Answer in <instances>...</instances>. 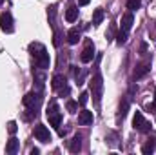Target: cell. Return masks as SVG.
<instances>
[{
    "instance_id": "obj_1",
    "label": "cell",
    "mask_w": 156,
    "mask_h": 155,
    "mask_svg": "<svg viewBox=\"0 0 156 155\" xmlns=\"http://www.w3.org/2000/svg\"><path fill=\"white\" fill-rule=\"evenodd\" d=\"M29 51H31V55L35 57V62H37V66H38L40 70H47V68H49L51 60H49V53H47V49H45L44 44H40V42H31V44H29Z\"/></svg>"
},
{
    "instance_id": "obj_2",
    "label": "cell",
    "mask_w": 156,
    "mask_h": 155,
    "mask_svg": "<svg viewBox=\"0 0 156 155\" xmlns=\"http://www.w3.org/2000/svg\"><path fill=\"white\" fill-rule=\"evenodd\" d=\"M102 88H104L102 75H100V73H94L93 78H91V93H93V100H94V104H100V99H102Z\"/></svg>"
},
{
    "instance_id": "obj_3",
    "label": "cell",
    "mask_w": 156,
    "mask_h": 155,
    "mask_svg": "<svg viewBox=\"0 0 156 155\" xmlns=\"http://www.w3.org/2000/svg\"><path fill=\"white\" fill-rule=\"evenodd\" d=\"M47 119H49V124H51V126L60 128V124H62V115H60V112H58L56 102H51V104H49V108H47Z\"/></svg>"
},
{
    "instance_id": "obj_4",
    "label": "cell",
    "mask_w": 156,
    "mask_h": 155,
    "mask_svg": "<svg viewBox=\"0 0 156 155\" xmlns=\"http://www.w3.org/2000/svg\"><path fill=\"white\" fill-rule=\"evenodd\" d=\"M133 126L138 130V131H142V133H147L149 130H151V122L145 119V117L142 115L140 112H136L134 117H133Z\"/></svg>"
},
{
    "instance_id": "obj_5",
    "label": "cell",
    "mask_w": 156,
    "mask_h": 155,
    "mask_svg": "<svg viewBox=\"0 0 156 155\" xmlns=\"http://www.w3.org/2000/svg\"><path fill=\"white\" fill-rule=\"evenodd\" d=\"M0 28H2V31H4V33H13L15 26H13V17H11V13H9V11L0 13Z\"/></svg>"
},
{
    "instance_id": "obj_6",
    "label": "cell",
    "mask_w": 156,
    "mask_h": 155,
    "mask_svg": "<svg viewBox=\"0 0 156 155\" xmlns=\"http://www.w3.org/2000/svg\"><path fill=\"white\" fill-rule=\"evenodd\" d=\"M40 100H42L40 93H35V91H31V93H27V95L24 97V104H26L29 110H37L38 104H40Z\"/></svg>"
},
{
    "instance_id": "obj_7",
    "label": "cell",
    "mask_w": 156,
    "mask_h": 155,
    "mask_svg": "<svg viewBox=\"0 0 156 155\" xmlns=\"http://www.w3.org/2000/svg\"><path fill=\"white\" fill-rule=\"evenodd\" d=\"M35 137L38 139L40 142H49L51 141V133H49V130L44 124H37L35 126Z\"/></svg>"
},
{
    "instance_id": "obj_8",
    "label": "cell",
    "mask_w": 156,
    "mask_h": 155,
    "mask_svg": "<svg viewBox=\"0 0 156 155\" xmlns=\"http://www.w3.org/2000/svg\"><path fill=\"white\" fill-rule=\"evenodd\" d=\"M93 57H94V46H93V42H87L85 47H83V51H82V55H80V60L83 64H87V62L93 60Z\"/></svg>"
},
{
    "instance_id": "obj_9",
    "label": "cell",
    "mask_w": 156,
    "mask_h": 155,
    "mask_svg": "<svg viewBox=\"0 0 156 155\" xmlns=\"http://www.w3.org/2000/svg\"><path fill=\"white\" fill-rule=\"evenodd\" d=\"M149 70H151V60H144L142 64L136 66V70H134V78L145 77V75L149 73Z\"/></svg>"
},
{
    "instance_id": "obj_10",
    "label": "cell",
    "mask_w": 156,
    "mask_h": 155,
    "mask_svg": "<svg viewBox=\"0 0 156 155\" xmlns=\"http://www.w3.org/2000/svg\"><path fill=\"white\" fill-rule=\"evenodd\" d=\"M93 120H94L93 112L82 110V112L78 113V124H80V126H89V124H93Z\"/></svg>"
},
{
    "instance_id": "obj_11",
    "label": "cell",
    "mask_w": 156,
    "mask_h": 155,
    "mask_svg": "<svg viewBox=\"0 0 156 155\" xmlns=\"http://www.w3.org/2000/svg\"><path fill=\"white\" fill-rule=\"evenodd\" d=\"M133 24H134L133 11H127V13L122 17V28H120V29H123V31H127V33H129V29L133 28Z\"/></svg>"
},
{
    "instance_id": "obj_12",
    "label": "cell",
    "mask_w": 156,
    "mask_h": 155,
    "mask_svg": "<svg viewBox=\"0 0 156 155\" xmlns=\"http://www.w3.org/2000/svg\"><path fill=\"white\" fill-rule=\"evenodd\" d=\"M82 150V137L80 135H75L71 141H69V152L71 153H78Z\"/></svg>"
},
{
    "instance_id": "obj_13",
    "label": "cell",
    "mask_w": 156,
    "mask_h": 155,
    "mask_svg": "<svg viewBox=\"0 0 156 155\" xmlns=\"http://www.w3.org/2000/svg\"><path fill=\"white\" fill-rule=\"evenodd\" d=\"M78 40H80V29L78 28H71L67 31V42L71 46H75V44H78Z\"/></svg>"
},
{
    "instance_id": "obj_14",
    "label": "cell",
    "mask_w": 156,
    "mask_h": 155,
    "mask_svg": "<svg viewBox=\"0 0 156 155\" xmlns=\"http://www.w3.org/2000/svg\"><path fill=\"white\" fill-rule=\"evenodd\" d=\"M51 86H53V89L60 91V89L66 86V77H64V75H55V77H53V82H51Z\"/></svg>"
},
{
    "instance_id": "obj_15",
    "label": "cell",
    "mask_w": 156,
    "mask_h": 155,
    "mask_svg": "<svg viewBox=\"0 0 156 155\" xmlns=\"http://www.w3.org/2000/svg\"><path fill=\"white\" fill-rule=\"evenodd\" d=\"M5 152H7V153H11V155L18 152V141H16L15 137H11V139L7 141V144H5Z\"/></svg>"
},
{
    "instance_id": "obj_16",
    "label": "cell",
    "mask_w": 156,
    "mask_h": 155,
    "mask_svg": "<svg viewBox=\"0 0 156 155\" xmlns=\"http://www.w3.org/2000/svg\"><path fill=\"white\" fill-rule=\"evenodd\" d=\"M76 18H78V7L76 6H71V7L66 11V20H67V22H75Z\"/></svg>"
},
{
    "instance_id": "obj_17",
    "label": "cell",
    "mask_w": 156,
    "mask_h": 155,
    "mask_svg": "<svg viewBox=\"0 0 156 155\" xmlns=\"http://www.w3.org/2000/svg\"><path fill=\"white\" fill-rule=\"evenodd\" d=\"M102 20H104V9L98 7V9H94V13H93V26H98Z\"/></svg>"
},
{
    "instance_id": "obj_18",
    "label": "cell",
    "mask_w": 156,
    "mask_h": 155,
    "mask_svg": "<svg viewBox=\"0 0 156 155\" xmlns=\"http://www.w3.org/2000/svg\"><path fill=\"white\" fill-rule=\"evenodd\" d=\"M127 110H129V97H123V100L120 102V117L122 119L127 115Z\"/></svg>"
},
{
    "instance_id": "obj_19",
    "label": "cell",
    "mask_w": 156,
    "mask_h": 155,
    "mask_svg": "<svg viewBox=\"0 0 156 155\" xmlns=\"http://www.w3.org/2000/svg\"><path fill=\"white\" fill-rule=\"evenodd\" d=\"M140 0H127V9L129 11H136V9H140Z\"/></svg>"
},
{
    "instance_id": "obj_20",
    "label": "cell",
    "mask_w": 156,
    "mask_h": 155,
    "mask_svg": "<svg viewBox=\"0 0 156 155\" xmlns=\"http://www.w3.org/2000/svg\"><path fill=\"white\" fill-rule=\"evenodd\" d=\"M153 152H154V142H153V141L149 139V142H147V144H145V146L142 148V153L149 155V153H153Z\"/></svg>"
},
{
    "instance_id": "obj_21",
    "label": "cell",
    "mask_w": 156,
    "mask_h": 155,
    "mask_svg": "<svg viewBox=\"0 0 156 155\" xmlns=\"http://www.w3.org/2000/svg\"><path fill=\"white\" fill-rule=\"evenodd\" d=\"M66 108H67V112H69V113H76V110H78V102H75V100H67Z\"/></svg>"
},
{
    "instance_id": "obj_22",
    "label": "cell",
    "mask_w": 156,
    "mask_h": 155,
    "mask_svg": "<svg viewBox=\"0 0 156 155\" xmlns=\"http://www.w3.org/2000/svg\"><path fill=\"white\" fill-rule=\"evenodd\" d=\"M116 42L122 46V44H125L127 42V31H123V29H120V33H118V37H116Z\"/></svg>"
},
{
    "instance_id": "obj_23",
    "label": "cell",
    "mask_w": 156,
    "mask_h": 155,
    "mask_svg": "<svg viewBox=\"0 0 156 155\" xmlns=\"http://www.w3.org/2000/svg\"><path fill=\"white\" fill-rule=\"evenodd\" d=\"M87 100H89V93H87V91H83V93H80V99H78V102H80V106H85V104H87Z\"/></svg>"
},
{
    "instance_id": "obj_24",
    "label": "cell",
    "mask_w": 156,
    "mask_h": 155,
    "mask_svg": "<svg viewBox=\"0 0 156 155\" xmlns=\"http://www.w3.org/2000/svg\"><path fill=\"white\" fill-rule=\"evenodd\" d=\"M55 13H56V7L51 6L49 11H47V15H49V22H51V24H55Z\"/></svg>"
},
{
    "instance_id": "obj_25",
    "label": "cell",
    "mask_w": 156,
    "mask_h": 155,
    "mask_svg": "<svg viewBox=\"0 0 156 155\" xmlns=\"http://www.w3.org/2000/svg\"><path fill=\"white\" fill-rule=\"evenodd\" d=\"M7 130H9V133H11V135H15V133H16V122H15V120H11V122L7 124Z\"/></svg>"
},
{
    "instance_id": "obj_26",
    "label": "cell",
    "mask_w": 156,
    "mask_h": 155,
    "mask_svg": "<svg viewBox=\"0 0 156 155\" xmlns=\"http://www.w3.org/2000/svg\"><path fill=\"white\" fill-rule=\"evenodd\" d=\"M89 2H91V0H78V4H80V6H87Z\"/></svg>"
},
{
    "instance_id": "obj_27",
    "label": "cell",
    "mask_w": 156,
    "mask_h": 155,
    "mask_svg": "<svg viewBox=\"0 0 156 155\" xmlns=\"http://www.w3.org/2000/svg\"><path fill=\"white\" fill-rule=\"evenodd\" d=\"M2 2H4V0H0V4H2Z\"/></svg>"
}]
</instances>
